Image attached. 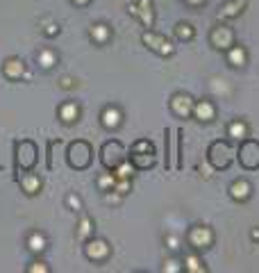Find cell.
Segmentation results:
<instances>
[{"instance_id": "cell-26", "label": "cell", "mask_w": 259, "mask_h": 273, "mask_svg": "<svg viewBox=\"0 0 259 273\" xmlns=\"http://www.w3.org/2000/svg\"><path fill=\"white\" fill-rule=\"evenodd\" d=\"M130 153H155V146H152V141H148V139H139L132 144Z\"/></svg>"}, {"instance_id": "cell-30", "label": "cell", "mask_w": 259, "mask_h": 273, "mask_svg": "<svg viewBox=\"0 0 259 273\" xmlns=\"http://www.w3.org/2000/svg\"><path fill=\"white\" fill-rule=\"evenodd\" d=\"M227 132H230V136H234V139H243V134H246V125H243V123H232Z\"/></svg>"}, {"instance_id": "cell-6", "label": "cell", "mask_w": 259, "mask_h": 273, "mask_svg": "<svg viewBox=\"0 0 259 273\" xmlns=\"http://www.w3.org/2000/svg\"><path fill=\"white\" fill-rule=\"evenodd\" d=\"M141 41H144V44L152 52H157V55H173V50H175V48H173V44L166 39V36L157 34V32H150V30L141 34Z\"/></svg>"}, {"instance_id": "cell-32", "label": "cell", "mask_w": 259, "mask_h": 273, "mask_svg": "<svg viewBox=\"0 0 259 273\" xmlns=\"http://www.w3.org/2000/svg\"><path fill=\"white\" fill-rule=\"evenodd\" d=\"M28 273H50V266H46L44 262H32L28 266Z\"/></svg>"}, {"instance_id": "cell-10", "label": "cell", "mask_w": 259, "mask_h": 273, "mask_svg": "<svg viewBox=\"0 0 259 273\" xmlns=\"http://www.w3.org/2000/svg\"><path fill=\"white\" fill-rule=\"evenodd\" d=\"M171 109H173V114H177V116H187V114H191L193 112L191 96H187V93H175V96L171 98Z\"/></svg>"}, {"instance_id": "cell-41", "label": "cell", "mask_w": 259, "mask_h": 273, "mask_svg": "<svg viewBox=\"0 0 259 273\" xmlns=\"http://www.w3.org/2000/svg\"><path fill=\"white\" fill-rule=\"evenodd\" d=\"M189 3H191V5H200V3H203V0H189Z\"/></svg>"}, {"instance_id": "cell-18", "label": "cell", "mask_w": 259, "mask_h": 273, "mask_svg": "<svg viewBox=\"0 0 259 273\" xmlns=\"http://www.w3.org/2000/svg\"><path fill=\"white\" fill-rule=\"evenodd\" d=\"M89 36H91L96 44H107V39L112 36V30H109V25H105V23H96L91 30H89Z\"/></svg>"}, {"instance_id": "cell-16", "label": "cell", "mask_w": 259, "mask_h": 273, "mask_svg": "<svg viewBox=\"0 0 259 273\" xmlns=\"http://www.w3.org/2000/svg\"><path fill=\"white\" fill-rule=\"evenodd\" d=\"M36 62H39V66L44 68V71H50V68L59 62V57H57V52L52 48H41L36 52Z\"/></svg>"}, {"instance_id": "cell-14", "label": "cell", "mask_w": 259, "mask_h": 273, "mask_svg": "<svg viewBox=\"0 0 259 273\" xmlns=\"http://www.w3.org/2000/svg\"><path fill=\"white\" fill-rule=\"evenodd\" d=\"M121 121H123V114H121L118 107H105L103 114H100V123L107 130H116L121 125Z\"/></svg>"}, {"instance_id": "cell-24", "label": "cell", "mask_w": 259, "mask_h": 273, "mask_svg": "<svg viewBox=\"0 0 259 273\" xmlns=\"http://www.w3.org/2000/svg\"><path fill=\"white\" fill-rule=\"evenodd\" d=\"M227 60H230L232 66H243V64H246V50H243L241 46H230Z\"/></svg>"}, {"instance_id": "cell-33", "label": "cell", "mask_w": 259, "mask_h": 273, "mask_svg": "<svg viewBox=\"0 0 259 273\" xmlns=\"http://www.w3.org/2000/svg\"><path fill=\"white\" fill-rule=\"evenodd\" d=\"M66 205H68V207H73V209H82V201H80V196H75V193H68Z\"/></svg>"}, {"instance_id": "cell-28", "label": "cell", "mask_w": 259, "mask_h": 273, "mask_svg": "<svg viewBox=\"0 0 259 273\" xmlns=\"http://www.w3.org/2000/svg\"><path fill=\"white\" fill-rule=\"evenodd\" d=\"M175 34H177V39H193V28L189 23H177L175 25Z\"/></svg>"}, {"instance_id": "cell-17", "label": "cell", "mask_w": 259, "mask_h": 273, "mask_svg": "<svg viewBox=\"0 0 259 273\" xmlns=\"http://www.w3.org/2000/svg\"><path fill=\"white\" fill-rule=\"evenodd\" d=\"M155 155L157 153H130V162L134 164V169H152L155 166Z\"/></svg>"}, {"instance_id": "cell-27", "label": "cell", "mask_w": 259, "mask_h": 273, "mask_svg": "<svg viewBox=\"0 0 259 273\" xmlns=\"http://www.w3.org/2000/svg\"><path fill=\"white\" fill-rule=\"evenodd\" d=\"M114 185H116V176H112V173H103L98 178V189H103V191H112Z\"/></svg>"}, {"instance_id": "cell-23", "label": "cell", "mask_w": 259, "mask_h": 273, "mask_svg": "<svg viewBox=\"0 0 259 273\" xmlns=\"http://www.w3.org/2000/svg\"><path fill=\"white\" fill-rule=\"evenodd\" d=\"M91 235H93V221L87 217V214H82V217H80V225H77V237L87 241Z\"/></svg>"}, {"instance_id": "cell-21", "label": "cell", "mask_w": 259, "mask_h": 273, "mask_svg": "<svg viewBox=\"0 0 259 273\" xmlns=\"http://www.w3.org/2000/svg\"><path fill=\"white\" fill-rule=\"evenodd\" d=\"M193 114L198 116L200 121H211L214 119V105L209 101H200L193 105Z\"/></svg>"}, {"instance_id": "cell-15", "label": "cell", "mask_w": 259, "mask_h": 273, "mask_svg": "<svg viewBox=\"0 0 259 273\" xmlns=\"http://www.w3.org/2000/svg\"><path fill=\"white\" fill-rule=\"evenodd\" d=\"M59 119H62V123H66V125L75 123V121L80 119V105L77 103H64L59 107Z\"/></svg>"}, {"instance_id": "cell-4", "label": "cell", "mask_w": 259, "mask_h": 273, "mask_svg": "<svg viewBox=\"0 0 259 273\" xmlns=\"http://www.w3.org/2000/svg\"><path fill=\"white\" fill-rule=\"evenodd\" d=\"M100 162L107 171H114L121 162H125V148L118 139H112V141H105L103 148H100Z\"/></svg>"}, {"instance_id": "cell-40", "label": "cell", "mask_w": 259, "mask_h": 273, "mask_svg": "<svg viewBox=\"0 0 259 273\" xmlns=\"http://www.w3.org/2000/svg\"><path fill=\"white\" fill-rule=\"evenodd\" d=\"M250 237H252V239H257V241H259V230H252V235H250Z\"/></svg>"}, {"instance_id": "cell-36", "label": "cell", "mask_w": 259, "mask_h": 273, "mask_svg": "<svg viewBox=\"0 0 259 273\" xmlns=\"http://www.w3.org/2000/svg\"><path fill=\"white\" fill-rule=\"evenodd\" d=\"M105 201H107V203H118V196H114V193H107V196H105Z\"/></svg>"}, {"instance_id": "cell-31", "label": "cell", "mask_w": 259, "mask_h": 273, "mask_svg": "<svg viewBox=\"0 0 259 273\" xmlns=\"http://www.w3.org/2000/svg\"><path fill=\"white\" fill-rule=\"evenodd\" d=\"M168 144H171V132H164V150H166V160H164V166H166V169H171V153H168Z\"/></svg>"}, {"instance_id": "cell-5", "label": "cell", "mask_w": 259, "mask_h": 273, "mask_svg": "<svg viewBox=\"0 0 259 273\" xmlns=\"http://www.w3.org/2000/svg\"><path fill=\"white\" fill-rule=\"evenodd\" d=\"M239 162L243 169L255 171L259 169V141L255 139H243L239 146Z\"/></svg>"}, {"instance_id": "cell-22", "label": "cell", "mask_w": 259, "mask_h": 273, "mask_svg": "<svg viewBox=\"0 0 259 273\" xmlns=\"http://www.w3.org/2000/svg\"><path fill=\"white\" fill-rule=\"evenodd\" d=\"M230 196L234 198V201H246V198L250 196V185H248V182H243V180L234 182V185L230 187Z\"/></svg>"}, {"instance_id": "cell-34", "label": "cell", "mask_w": 259, "mask_h": 273, "mask_svg": "<svg viewBox=\"0 0 259 273\" xmlns=\"http://www.w3.org/2000/svg\"><path fill=\"white\" fill-rule=\"evenodd\" d=\"M44 32H46V36H55L57 32H59V25H55V23H52V25H48V28L44 30Z\"/></svg>"}, {"instance_id": "cell-38", "label": "cell", "mask_w": 259, "mask_h": 273, "mask_svg": "<svg viewBox=\"0 0 259 273\" xmlns=\"http://www.w3.org/2000/svg\"><path fill=\"white\" fill-rule=\"evenodd\" d=\"M168 244H171L168 248H177V239L175 237H168Z\"/></svg>"}, {"instance_id": "cell-12", "label": "cell", "mask_w": 259, "mask_h": 273, "mask_svg": "<svg viewBox=\"0 0 259 273\" xmlns=\"http://www.w3.org/2000/svg\"><path fill=\"white\" fill-rule=\"evenodd\" d=\"M209 39H211V44H214L216 48H230V46H234V44H232V39H234V36H232V30L225 28V25L211 30Z\"/></svg>"}, {"instance_id": "cell-39", "label": "cell", "mask_w": 259, "mask_h": 273, "mask_svg": "<svg viewBox=\"0 0 259 273\" xmlns=\"http://www.w3.org/2000/svg\"><path fill=\"white\" fill-rule=\"evenodd\" d=\"M71 3H75V5H80V7H84V5H89L91 0H71Z\"/></svg>"}, {"instance_id": "cell-20", "label": "cell", "mask_w": 259, "mask_h": 273, "mask_svg": "<svg viewBox=\"0 0 259 273\" xmlns=\"http://www.w3.org/2000/svg\"><path fill=\"white\" fill-rule=\"evenodd\" d=\"M46 246H48V241H46V235H41V232H32L28 237V248L32 250L34 255H41L46 250Z\"/></svg>"}, {"instance_id": "cell-19", "label": "cell", "mask_w": 259, "mask_h": 273, "mask_svg": "<svg viewBox=\"0 0 259 273\" xmlns=\"http://www.w3.org/2000/svg\"><path fill=\"white\" fill-rule=\"evenodd\" d=\"M243 7H246V3L243 0H230V3H225L223 7H221L218 16L221 18H230V16H239L243 12Z\"/></svg>"}, {"instance_id": "cell-13", "label": "cell", "mask_w": 259, "mask_h": 273, "mask_svg": "<svg viewBox=\"0 0 259 273\" xmlns=\"http://www.w3.org/2000/svg\"><path fill=\"white\" fill-rule=\"evenodd\" d=\"M189 244H191L193 248H205V246H209L211 244V230L195 225V228H191V232H189Z\"/></svg>"}, {"instance_id": "cell-3", "label": "cell", "mask_w": 259, "mask_h": 273, "mask_svg": "<svg viewBox=\"0 0 259 273\" xmlns=\"http://www.w3.org/2000/svg\"><path fill=\"white\" fill-rule=\"evenodd\" d=\"M207 160L216 171H225L234 160V150L227 141H214L207 148Z\"/></svg>"}, {"instance_id": "cell-35", "label": "cell", "mask_w": 259, "mask_h": 273, "mask_svg": "<svg viewBox=\"0 0 259 273\" xmlns=\"http://www.w3.org/2000/svg\"><path fill=\"white\" fill-rule=\"evenodd\" d=\"M166 264H168V266H164V271H177V266H175V264H177V262H173V260H168V262H166Z\"/></svg>"}, {"instance_id": "cell-29", "label": "cell", "mask_w": 259, "mask_h": 273, "mask_svg": "<svg viewBox=\"0 0 259 273\" xmlns=\"http://www.w3.org/2000/svg\"><path fill=\"white\" fill-rule=\"evenodd\" d=\"M184 269H187V271H195V273H198V271H205L203 266H200V260H198V257H193V255H187V257H184Z\"/></svg>"}, {"instance_id": "cell-11", "label": "cell", "mask_w": 259, "mask_h": 273, "mask_svg": "<svg viewBox=\"0 0 259 273\" xmlns=\"http://www.w3.org/2000/svg\"><path fill=\"white\" fill-rule=\"evenodd\" d=\"M18 185L21 189H23L28 196H36V193L41 191V178L36 176V173H30V171H25L23 176L18 178Z\"/></svg>"}, {"instance_id": "cell-37", "label": "cell", "mask_w": 259, "mask_h": 273, "mask_svg": "<svg viewBox=\"0 0 259 273\" xmlns=\"http://www.w3.org/2000/svg\"><path fill=\"white\" fill-rule=\"evenodd\" d=\"M62 87H73V80H71V77H62Z\"/></svg>"}, {"instance_id": "cell-8", "label": "cell", "mask_w": 259, "mask_h": 273, "mask_svg": "<svg viewBox=\"0 0 259 273\" xmlns=\"http://www.w3.org/2000/svg\"><path fill=\"white\" fill-rule=\"evenodd\" d=\"M25 73H28V68H25V62L21 60V57H7V60L3 62V75L7 77V80L16 82L21 77H25Z\"/></svg>"}, {"instance_id": "cell-9", "label": "cell", "mask_w": 259, "mask_h": 273, "mask_svg": "<svg viewBox=\"0 0 259 273\" xmlns=\"http://www.w3.org/2000/svg\"><path fill=\"white\" fill-rule=\"evenodd\" d=\"M130 12L134 14L146 28H152L155 23V9H152V0H139V5H130Z\"/></svg>"}, {"instance_id": "cell-1", "label": "cell", "mask_w": 259, "mask_h": 273, "mask_svg": "<svg viewBox=\"0 0 259 273\" xmlns=\"http://www.w3.org/2000/svg\"><path fill=\"white\" fill-rule=\"evenodd\" d=\"M66 162H68V166H71V169H75V171L89 169V166H91V162H93L91 144H89V141H84V139L71 141V144H68V148H66Z\"/></svg>"}, {"instance_id": "cell-2", "label": "cell", "mask_w": 259, "mask_h": 273, "mask_svg": "<svg viewBox=\"0 0 259 273\" xmlns=\"http://www.w3.org/2000/svg\"><path fill=\"white\" fill-rule=\"evenodd\" d=\"M14 155H16V166L21 171H32L39 162V146L30 139H21L14 144Z\"/></svg>"}, {"instance_id": "cell-7", "label": "cell", "mask_w": 259, "mask_h": 273, "mask_svg": "<svg viewBox=\"0 0 259 273\" xmlns=\"http://www.w3.org/2000/svg\"><path fill=\"white\" fill-rule=\"evenodd\" d=\"M109 244L105 239H93L89 237L87 244H84V255H87V260L91 262H105L109 257Z\"/></svg>"}, {"instance_id": "cell-25", "label": "cell", "mask_w": 259, "mask_h": 273, "mask_svg": "<svg viewBox=\"0 0 259 273\" xmlns=\"http://www.w3.org/2000/svg\"><path fill=\"white\" fill-rule=\"evenodd\" d=\"M134 171H136V169H134V164L125 160V162H121V164L114 169V176H116V178H128V180H132Z\"/></svg>"}]
</instances>
